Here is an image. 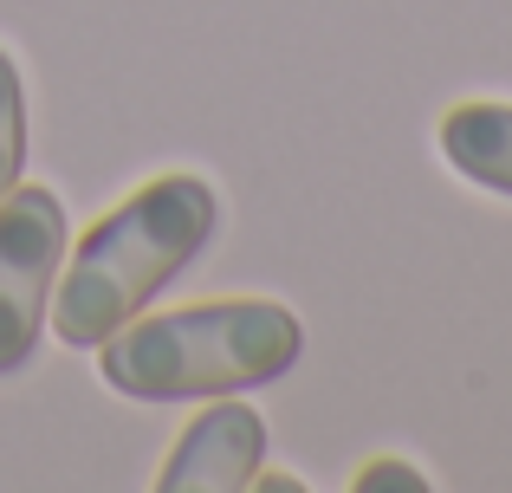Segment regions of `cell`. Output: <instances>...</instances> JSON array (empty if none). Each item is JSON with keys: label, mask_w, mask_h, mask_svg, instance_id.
Listing matches in <instances>:
<instances>
[{"label": "cell", "mask_w": 512, "mask_h": 493, "mask_svg": "<svg viewBox=\"0 0 512 493\" xmlns=\"http://www.w3.org/2000/svg\"><path fill=\"white\" fill-rule=\"evenodd\" d=\"M214 215H221V202L201 176H156L137 195H124L104 221H91L85 241L65 247L59 286H52L59 344L98 351L117 325H130L208 247Z\"/></svg>", "instance_id": "6da1fadb"}, {"label": "cell", "mask_w": 512, "mask_h": 493, "mask_svg": "<svg viewBox=\"0 0 512 493\" xmlns=\"http://www.w3.org/2000/svg\"><path fill=\"white\" fill-rule=\"evenodd\" d=\"M305 351V325L279 299H208L182 312H150L98 344V370L137 403H201L286 377Z\"/></svg>", "instance_id": "7a4b0ae2"}, {"label": "cell", "mask_w": 512, "mask_h": 493, "mask_svg": "<svg viewBox=\"0 0 512 493\" xmlns=\"http://www.w3.org/2000/svg\"><path fill=\"white\" fill-rule=\"evenodd\" d=\"M65 247H72L65 202L39 182H13L0 195V377L33 357L52 312Z\"/></svg>", "instance_id": "3957f363"}, {"label": "cell", "mask_w": 512, "mask_h": 493, "mask_svg": "<svg viewBox=\"0 0 512 493\" xmlns=\"http://www.w3.org/2000/svg\"><path fill=\"white\" fill-rule=\"evenodd\" d=\"M260 461H266L260 409L221 403V409H201V416L182 429V442L169 448L156 487L163 493H240V487H253Z\"/></svg>", "instance_id": "277c9868"}, {"label": "cell", "mask_w": 512, "mask_h": 493, "mask_svg": "<svg viewBox=\"0 0 512 493\" xmlns=\"http://www.w3.org/2000/svg\"><path fill=\"white\" fill-rule=\"evenodd\" d=\"M441 156L454 176L512 195V104H454L441 117Z\"/></svg>", "instance_id": "5b68a950"}, {"label": "cell", "mask_w": 512, "mask_h": 493, "mask_svg": "<svg viewBox=\"0 0 512 493\" xmlns=\"http://www.w3.org/2000/svg\"><path fill=\"white\" fill-rule=\"evenodd\" d=\"M20 169H26V91L13 59L0 52V195L20 182Z\"/></svg>", "instance_id": "8992f818"}, {"label": "cell", "mask_w": 512, "mask_h": 493, "mask_svg": "<svg viewBox=\"0 0 512 493\" xmlns=\"http://www.w3.org/2000/svg\"><path fill=\"white\" fill-rule=\"evenodd\" d=\"M350 487L357 493H428V474L409 468V461H396V455H383V461H370Z\"/></svg>", "instance_id": "52a82bcc"}, {"label": "cell", "mask_w": 512, "mask_h": 493, "mask_svg": "<svg viewBox=\"0 0 512 493\" xmlns=\"http://www.w3.org/2000/svg\"><path fill=\"white\" fill-rule=\"evenodd\" d=\"M253 487H273V493H292L299 481H292V474H253Z\"/></svg>", "instance_id": "ba28073f"}]
</instances>
